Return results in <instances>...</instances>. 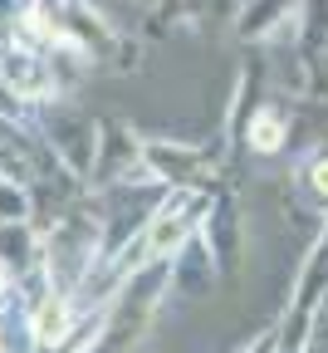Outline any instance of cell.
<instances>
[{
  "label": "cell",
  "mask_w": 328,
  "mask_h": 353,
  "mask_svg": "<svg viewBox=\"0 0 328 353\" xmlns=\"http://www.w3.org/2000/svg\"><path fill=\"white\" fill-rule=\"evenodd\" d=\"M132 6H143V10H152V6H157V0H132Z\"/></svg>",
  "instance_id": "cell-14"
},
{
  "label": "cell",
  "mask_w": 328,
  "mask_h": 353,
  "mask_svg": "<svg viewBox=\"0 0 328 353\" xmlns=\"http://www.w3.org/2000/svg\"><path fill=\"white\" fill-rule=\"evenodd\" d=\"M74 324H79V309H74V299L59 294V290H44V299L30 309V329H34V339H39L44 348L69 343Z\"/></svg>",
  "instance_id": "cell-7"
},
{
  "label": "cell",
  "mask_w": 328,
  "mask_h": 353,
  "mask_svg": "<svg viewBox=\"0 0 328 353\" xmlns=\"http://www.w3.org/2000/svg\"><path fill=\"white\" fill-rule=\"evenodd\" d=\"M167 270H172V294H201L211 280H221V270H216V260H211V250H206L201 236L186 241V245L167 260Z\"/></svg>",
  "instance_id": "cell-6"
},
{
  "label": "cell",
  "mask_w": 328,
  "mask_h": 353,
  "mask_svg": "<svg viewBox=\"0 0 328 353\" xmlns=\"http://www.w3.org/2000/svg\"><path fill=\"white\" fill-rule=\"evenodd\" d=\"M299 176H304V192H309V201L328 211V152H318L314 162H304V167H299Z\"/></svg>",
  "instance_id": "cell-10"
},
{
  "label": "cell",
  "mask_w": 328,
  "mask_h": 353,
  "mask_svg": "<svg viewBox=\"0 0 328 353\" xmlns=\"http://www.w3.org/2000/svg\"><path fill=\"white\" fill-rule=\"evenodd\" d=\"M39 138L50 143V152L59 157L64 172H74V176H93V157H99V118H83V113L54 108L50 118H44Z\"/></svg>",
  "instance_id": "cell-3"
},
{
  "label": "cell",
  "mask_w": 328,
  "mask_h": 353,
  "mask_svg": "<svg viewBox=\"0 0 328 353\" xmlns=\"http://www.w3.org/2000/svg\"><path fill=\"white\" fill-rule=\"evenodd\" d=\"M299 15H304V0H240V10L230 15V34L240 44H274L294 34L299 39Z\"/></svg>",
  "instance_id": "cell-5"
},
{
  "label": "cell",
  "mask_w": 328,
  "mask_h": 353,
  "mask_svg": "<svg viewBox=\"0 0 328 353\" xmlns=\"http://www.w3.org/2000/svg\"><path fill=\"white\" fill-rule=\"evenodd\" d=\"M245 148L260 152V157H274V152H285L289 143V113L285 108H274V103H255L250 118H245Z\"/></svg>",
  "instance_id": "cell-8"
},
{
  "label": "cell",
  "mask_w": 328,
  "mask_h": 353,
  "mask_svg": "<svg viewBox=\"0 0 328 353\" xmlns=\"http://www.w3.org/2000/svg\"><path fill=\"white\" fill-rule=\"evenodd\" d=\"M59 34H64V50L83 64H113L123 74L137 69V44L123 39L113 30V20L103 10H93L88 0H59Z\"/></svg>",
  "instance_id": "cell-1"
},
{
  "label": "cell",
  "mask_w": 328,
  "mask_h": 353,
  "mask_svg": "<svg viewBox=\"0 0 328 353\" xmlns=\"http://www.w3.org/2000/svg\"><path fill=\"white\" fill-rule=\"evenodd\" d=\"M25 221H34V196H30V187L6 182V176H0V226H25Z\"/></svg>",
  "instance_id": "cell-9"
},
{
  "label": "cell",
  "mask_w": 328,
  "mask_h": 353,
  "mask_svg": "<svg viewBox=\"0 0 328 353\" xmlns=\"http://www.w3.org/2000/svg\"><path fill=\"white\" fill-rule=\"evenodd\" d=\"M299 353H328V348H318V343H309V348H299Z\"/></svg>",
  "instance_id": "cell-13"
},
{
  "label": "cell",
  "mask_w": 328,
  "mask_h": 353,
  "mask_svg": "<svg viewBox=\"0 0 328 353\" xmlns=\"http://www.w3.org/2000/svg\"><path fill=\"white\" fill-rule=\"evenodd\" d=\"M216 260V270L221 275H240V250H245V206L236 192H216L211 196V211L201 221V231H196Z\"/></svg>",
  "instance_id": "cell-4"
},
{
  "label": "cell",
  "mask_w": 328,
  "mask_h": 353,
  "mask_svg": "<svg viewBox=\"0 0 328 353\" xmlns=\"http://www.w3.org/2000/svg\"><path fill=\"white\" fill-rule=\"evenodd\" d=\"M34 10H39V0H0V39H15Z\"/></svg>",
  "instance_id": "cell-11"
},
{
  "label": "cell",
  "mask_w": 328,
  "mask_h": 353,
  "mask_svg": "<svg viewBox=\"0 0 328 353\" xmlns=\"http://www.w3.org/2000/svg\"><path fill=\"white\" fill-rule=\"evenodd\" d=\"M211 196L216 192H167L162 206L152 211V221L143 226V241H147V260H172L186 241L201 231V221L211 211Z\"/></svg>",
  "instance_id": "cell-2"
},
{
  "label": "cell",
  "mask_w": 328,
  "mask_h": 353,
  "mask_svg": "<svg viewBox=\"0 0 328 353\" xmlns=\"http://www.w3.org/2000/svg\"><path fill=\"white\" fill-rule=\"evenodd\" d=\"M6 290H10V280H6V265H0V299H6Z\"/></svg>",
  "instance_id": "cell-12"
}]
</instances>
